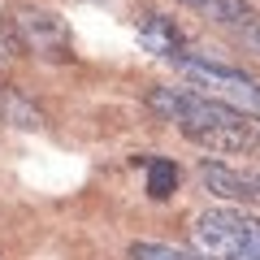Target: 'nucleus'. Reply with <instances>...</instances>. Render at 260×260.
I'll return each instance as SVG.
<instances>
[{
  "label": "nucleus",
  "mask_w": 260,
  "mask_h": 260,
  "mask_svg": "<svg viewBox=\"0 0 260 260\" xmlns=\"http://www.w3.org/2000/svg\"><path fill=\"white\" fill-rule=\"evenodd\" d=\"M148 109L178 126L195 148L217 152V156H234V152H256L260 148V117L234 109V104L217 100L195 87H152Z\"/></svg>",
  "instance_id": "nucleus-1"
},
{
  "label": "nucleus",
  "mask_w": 260,
  "mask_h": 260,
  "mask_svg": "<svg viewBox=\"0 0 260 260\" xmlns=\"http://www.w3.org/2000/svg\"><path fill=\"white\" fill-rule=\"evenodd\" d=\"M195 251L213 260H260V217L243 208H208L195 217Z\"/></svg>",
  "instance_id": "nucleus-2"
},
{
  "label": "nucleus",
  "mask_w": 260,
  "mask_h": 260,
  "mask_svg": "<svg viewBox=\"0 0 260 260\" xmlns=\"http://www.w3.org/2000/svg\"><path fill=\"white\" fill-rule=\"evenodd\" d=\"M174 70L191 87H200V91L217 95V100L234 104V109L251 113V117H260V78H251L247 70L225 65V61H217V56H208V52H182L174 61Z\"/></svg>",
  "instance_id": "nucleus-3"
},
{
  "label": "nucleus",
  "mask_w": 260,
  "mask_h": 260,
  "mask_svg": "<svg viewBox=\"0 0 260 260\" xmlns=\"http://www.w3.org/2000/svg\"><path fill=\"white\" fill-rule=\"evenodd\" d=\"M13 30L22 39V52L39 56L48 65H65L74 61V44H70V26L56 18L52 9H39V5H22L13 13Z\"/></svg>",
  "instance_id": "nucleus-4"
},
{
  "label": "nucleus",
  "mask_w": 260,
  "mask_h": 260,
  "mask_svg": "<svg viewBox=\"0 0 260 260\" xmlns=\"http://www.w3.org/2000/svg\"><path fill=\"white\" fill-rule=\"evenodd\" d=\"M139 48L152 52V56H160V61H178V56L186 52V35H182V26H178L174 18L148 13V18L139 22Z\"/></svg>",
  "instance_id": "nucleus-5"
},
{
  "label": "nucleus",
  "mask_w": 260,
  "mask_h": 260,
  "mask_svg": "<svg viewBox=\"0 0 260 260\" xmlns=\"http://www.w3.org/2000/svg\"><path fill=\"white\" fill-rule=\"evenodd\" d=\"M200 182H204L208 191L217 195V200H239V204L260 200L256 174H239V169L221 165V160H204V165H200Z\"/></svg>",
  "instance_id": "nucleus-6"
},
{
  "label": "nucleus",
  "mask_w": 260,
  "mask_h": 260,
  "mask_svg": "<svg viewBox=\"0 0 260 260\" xmlns=\"http://www.w3.org/2000/svg\"><path fill=\"white\" fill-rule=\"evenodd\" d=\"M0 121H5V126H13V130H39L48 117H44V109H39V104L30 100L22 87L0 83Z\"/></svg>",
  "instance_id": "nucleus-7"
},
{
  "label": "nucleus",
  "mask_w": 260,
  "mask_h": 260,
  "mask_svg": "<svg viewBox=\"0 0 260 260\" xmlns=\"http://www.w3.org/2000/svg\"><path fill=\"white\" fill-rule=\"evenodd\" d=\"M178 191V165L165 156H152L148 160V195L152 200H169Z\"/></svg>",
  "instance_id": "nucleus-8"
},
{
  "label": "nucleus",
  "mask_w": 260,
  "mask_h": 260,
  "mask_svg": "<svg viewBox=\"0 0 260 260\" xmlns=\"http://www.w3.org/2000/svg\"><path fill=\"white\" fill-rule=\"evenodd\" d=\"M130 260H213L204 251H182V247H169V243H152V239H139L130 243Z\"/></svg>",
  "instance_id": "nucleus-9"
},
{
  "label": "nucleus",
  "mask_w": 260,
  "mask_h": 260,
  "mask_svg": "<svg viewBox=\"0 0 260 260\" xmlns=\"http://www.w3.org/2000/svg\"><path fill=\"white\" fill-rule=\"evenodd\" d=\"M213 22H221V26H239V30H247L251 22H256V13H251V5L247 0H221L213 13H208Z\"/></svg>",
  "instance_id": "nucleus-10"
},
{
  "label": "nucleus",
  "mask_w": 260,
  "mask_h": 260,
  "mask_svg": "<svg viewBox=\"0 0 260 260\" xmlns=\"http://www.w3.org/2000/svg\"><path fill=\"white\" fill-rule=\"evenodd\" d=\"M18 48H22V39H18V30L13 26H0V70L18 56Z\"/></svg>",
  "instance_id": "nucleus-11"
},
{
  "label": "nucleus",
  "mask_w": 260,
  "mask_h": 260,
  "mask_svg": "<svg viewBox=\"0 0 260 260\" xmlns=\"http://www.w3.org/2000/svg\"><path fill=\"white\" fill-rule=\"evenodd\" d=\"M178 5H186V9H195V13H204V18H208V13H213L221 0H178Z\"/></svg>",
  "instance_id": "nucleus-12"
},
{
  "label": "nucleus",
  "mask_w": 260,
  "mask_h": 260,
  "mask_svg": "<svg viewBox=\"0 0 260 260\" xmlns=\"http://www.w3.org/2000/svg\"><path fill=\"white\" fill-rule=\"evenodd\" d=\"M243 39H247V48H251V52H260V22H251V26L243 30Z\"/></svg>",
  "instance_id": "nucleus-13"
},
{
  "label": "nucleus",
  "mask_w": 260,
  "mask_h": 260,
  "mask_svg": "<svg viewBox=\"0 0 260 260\" xmlns=\"http://www.w3.org/2000/svg\"><path fill=\"white\" fill-rule=\"evenodd\" d=\"M256 186H260V174H256Z\"/></svg>",
  "instance_id": "nucleus-14"
}]
</instances>
